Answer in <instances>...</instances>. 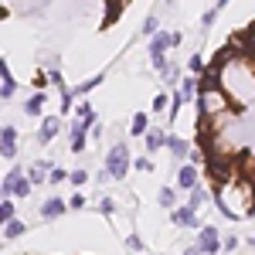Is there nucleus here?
Here are the masks:
<instances>
[{
    "label": "nucleus",
    "instance_id": "10",
    "mask_svg": "<svg viewBox=\"0 0 255 255\" xmlns=\"http://www.w3.org/2000/svg\"><path fill=\"white\" fill-rule=\"evenodd\" d=\"M41 215H44V218H58V215H65V201H61V197H51V201H44V204H41Z\"/></svg>",
    "mask_w": 255,
    "mask_h": 255
},
{
    "label": "nucleus",
    "instance_id": "1",
    "mask_svg": "<svg viewBox=\"0 0 255 255\" xmlns=\"http://www.w3.org/2000/svg\"><path fill=\"white\" fill-rule=\"evenodd\" d=\"M126 170H129V146H126V143H119V146L109 150V157H106V174L123 180Z\"/></svg>",
    "mask_w": 255,
    "mask_h": 255
},
{
    "label": "nucleus",
    "instance_id": "14",
    "mask_svg": "<svg viewBox=\"0 0 255 255\" xmlns=\"http://www.w3.org/2000/svg\"><path fill=\"white\" fill-rule=\"evenodd\" d=\"M79 123H85V126L96 123V109H92V102H82V106H79Z\"/></svg>",
    "mask_w": 255,
    "mask_h": 255
},
{
    "label": "nucleus",
    "instance_id": "30",
    "mask_svg": "<svg viewBox=\"0 0 255 255\" xmlns=\"http://www.w3.org/2000/svg\"><path fill=\"white\" fill-rule=\"evenodd\" d=\"M14 89H17V85H0V99H10V96H14Z\"/></svg>",
    "mask_w": 255,
    "mask_h": 255
},
{
    "label": "nucleus",
    "instance_id": "19",
    "mask_svg": "<svg viewBox=\"0 0 255 255\" xmlns=\"http://www.w3.org/2000/svg\"><path fill=\"white\" fill-rule=\"evenodd\" d=\"M24 228H27V225H24V221H17V218H14V221H10V225H7V228H3V235H7V238H20V235H24Z\"/></svg>",
    "mask_w": 255,
    "mask_h": 255
},
{
    "label": "nucleus",
    "instance_id": "6",
    "mask_svg": "<svg viewBox=\"0 0 255 255\" xmlns=\"http://www.w3.org/2000/svg\"><path fill=\"white\" fill-rule=\"evenodd\" d=\"M170 221H174V225H180V228H197V225H201V221H197V211H191V204H184V208H174Z\"/></svg>",
    "mask_w": 255,
    "mask_h": 255
},
{
    "label": "nucleus",
    "instance_id": "24",
    "mask_svg": "<svg viewBox=\"0 0 255 255\" xmlns=\"http://www.w3.org/2000/svg\"><path fill=\"white\" fill-rule=\"evenodd\" d=\"M68 180H72V184H85V180H89V170H72Z\"/></svg>",
    "mask_w": 255,
    "mask_h": 255
},
{
    "label": "nucleus",
    "instance_id": "9",
    "mask_svg": "<svg viewBox=\"0 0 255 255\" xmlns=\"http://www.w3.org/2000/svg\"><path fill=\"white\" fill-rule=\"evenodd\" d=\"M177 184H180V187H187V191H194V187H197V167H180Z\"/></svg>",
    "mask_w": 255,
    "mask_h": 255
},
{
    "label": "nucleus",
    "instance_id": "22",
    "mask_svg": "<svg viewBox=\"0 0 255 255\" xmlns=\"http://www.w3.org/2000/svg\"><path fill=\"white\" fill-rule=\"evenodd\" d=\"M143 34H146V38H157V17L143 20Z\"/></svg>",
    "mask_w": 255,
    "mask_h": 255
},
{
    "label": "nucleus",
    "instance_id": "15",
    "mask_svg": "<svg viewBox=\"0 0 255 255\" xmlns=\"http://www.w3.org/2000/svg\"><path fill=\"white\" fill-rule=\"evenodd\" d=\"M163 143H167V136H163L160 129H146V150H157Z\"/></svg>",
    "mask_w": 255,
    "mask_h": 255
},
{
    "label": "nucleus",
    "instance_id": "31",
    "mask_svg": "<svg viewBox=\"0 0 255 255\" xmlns=\"http://www.w3.org/2000/svg\"><path fill=\"white\" fill-rule=\"evenodd\" d=\"M136 170H153V163H150L146 157H139V160H136Z\"/></svg>",
    "mask_w": 255,
    "mask_h": 255
},
{
    "label": "nucleus",
    "instance_id": "5",
    "mask_svg": "<svg viewBox=\"0 0 255 255\" xmlns=\"http://www.w3.org/2000/svg\"><path fill=\"white\" fill-rule=\"evenodd\" d=\"M0 153L7 160L17 153V129H14V126H3V129H0Z\"/></svg>",
    "mask_w": 255,
    "mask_h": 255
},
{
    "label": "nucleus",
    "instance_id": "21",
    "mask_svg": "<svg viewBox=\"0 0 255 255\" xmlns=\"http://www.w3.org/2000/svg\"><path fill=\"white\" fill-rule=\"evenodd\" d=\"M160 204L163 208H174V187H160Z\"/></svg>",
    "mask_w": 255,
    "mask_h": 255
},
{
    "label": "nucleus",
    "instance_id": "27",
    "mask_svg": "<svg viewBox=\"0 0 255 255\" xmlns=\"http://www.w3.org/2000/svg\"><path fill=\"white\" fill-rule=\"evenodd\" d=\"M187 68H191V72H204V61H201V55H194V58H191V65H187Z\"/></svg>",
    "mask_w": 255,
    "mask_h": 255
},
{
    "label": "nucleus",
    "instance_id": "4",
    "mask_svg": "<svg viewBox=\"0 0 255 255\" xmlns=\"http://www.w3.org/2000/svg\"><path fill=\"white\" fill-rule=\"evenodd\" d=\"M197 249H201L204 255H215L218 249H221V238H218V232L211 228V225L201 228V235H197Z\"/></svg>",
    "mask_w": 255,
    "mask_h": 255
},
{
    "label": "nucleus",
    "instance_id": "3",
    "mask_svg": "<svg viewBox=\"0 0 255 255\" xmlns=\"http://www.w3.org/2000/svg\"><path fill=\"white\" fill-rule=\"evenodd\" d=\"M177 44H180V31H163L150 41V58H163L167 48H177Z\"/></svg>",
    "mask_w": 255,
    "mask_h": 255
},
{
    "label": "nucleus",
    "instance_id": "18",
    "mask_svg": "<svg viewBox=\"0 0 255 255\" xmlns=\"http://www.w3.org/2000/svg\"><path fill=\"white\" fill-rule=\"evenodd\" d=\"M129 129H133V136H143V133L150 129V126H146V113H136V116H133V126H129Z\"/></svg>",
    "mask_w": 255,
    "mask_h": 255
},
{
    "label": "nucleus",
    "instance_id": "25",
    "mask_svg": "<svg viewBox=\"0 0 255 255\" xmlns=\"http://www.w3.org/2000/svg\"><path fill=\"white\" fill-rule=\"evenodd\" d=\"M126 245H129V252H139V249H143V242H139L136 235H129V238H126Z\"/></svg>",
    "mask_w": 255,
    "mask_h": 255
},
{
    "label": "nucleus",
    "instance_id": "28",
    "mask_svg": "<svg viewBox=\"0 0 255 255\" xmlns=\"http://www.w3.org/2000/svg\"><path fill=\"white\" fill-rule=\"evenodd\" d=\"M72 109V92H61V113H68Z\"/></svg>",
    "mask_w": 255,
    "mask_h": 255
},
{
    "label": "nucleus",
    "instance_id": "12",
    "mask_svg": "<svg viewBox=\"0 0 255 255\" xmlns=\"http://www.w3.org/2000/svg\"><path fill=\"white\" fill-rule=\"evenodd\" d=\"M41 109H44V96H41V92H34V96L27 99V106H24V113H27V116H38Z\"/></svg>",
    "mask_w": 255,
    "mask_h": 255
},
{
    "label": "nucleus",
    "instance_id": "8",
    "mask_svg": "<svg viewBox=\"0 0 255 255\" xmlns=\"http://www.w3.org/2000/svg\"><path fill=\"white\" fill-rule=\"evenodd\" d=\"M48 167H51L48 160H38V163H31V170H27V180H31V187H34V184H41V180H48V174H51Z\"/></svg>",
    "mask_w": 255,
    "mask_h": 255
},
{
    "label": "nucleus",
    "instance_id": "13",
    "mask_svg": "<svg viewBox=\"0 0 255 255\" xmlns=\"http://www.w3.org/2000/svg\"><path fill=\"white\" fill-rule=\"evenodd\" d=\"M14 221V201H0V228H7Z\"/></svg>",
    "mask_w": 255,
    "mask_h": 255
},
{
    "label": "nucleus",
    "instance_id": "26",
    "mask_svg": "<svg viewBox=\"0 0 255 255\" xmlns=\"http://www.w3.org/2000/svg\"><path fill=\"white\" fill-rule=\"evenodd\" d=\"M153 109H170V99H167V96H157V99H153Z\"/></svg>",
    "mask_w": 255,
    "mask_h": 255
},
{
    "label": "nucleus",
    "instance_id": "11",
    "mask_svg": "<svg viewBox=\"0 0 255 255\" xmlns=\"http://www.w3.org/2000/svg\"><path fill=\"white\" fill-rule=\"evenodd\" d=\"M163 146H167L174 157H187V143H184L180 136H167V143H163Z\"/></svg>",
    "mask_w": 255,
    "mask_h": 255
},
{
    "label": "nucleus",
    "instance_id": "20",
    "mask_svg": "<svg viewBox=\"0 0 255 255\" xmlns=\"http://www.w3.org/2000/svg\"><path fill=\"white\" fill-rule=\"evenodd\" d=\"M99 82H102V75H92L89 82H82V85H75V92H79V96H85V92H92V89H96Z\"/></svg>",
    "mask_w": 255,
    "mask_h": 255
},
{
    "label": "nucleus",
    "instance_id": "17",
    "mask_svg": "<svg viewBox=\"0 0 255 255\" xmlns=\"http://www.w3.org/2000/svg\"><path fill=\"white\" fill-rule=\"evenodd\" d=\"M208 191H204V187H201V184H197L194 191H191V211H197V208H201V204H204V201H208Z\"/></svg>",
    "mask_w": 255,
    "mask_h": 255
},
{
    "label": "nucleus",
    "instance_id": "23",
    "mask_svg": "<svg viewBox=\"0 0 255 255\" xmlns=\"http://www.w3.org/2000/svg\"><path fill=\"white\" fill-rule=\"evenodd\" d=\"M119 14H123V3H109V7H106V24H109V20H116Z\"/></svg>",
    "mask_w": 255,
    "mask_h": 255
},
{
    "label": "nucleus",
    "instance_id": "29",
    "mask_svg": "<svg viewBox=\"0 0 255 255\" xmlns=\"http://www.w3.org/2000/svg\"><path fill=\"white\" fill-rule=\"evenodd\" d=\"M48 180H51V184H61V180H65V170H51Z\"/></svg>",
    "mask_w": 255,
    "mask_h": 255
},
{
    "label": "nucleus",
    "instance_id": "2",
    "mask_svg": "<svg viewBox=\"0 0 255 255\" xmlns=\"http://www.w3.org/2000/svg\"><path fill=\"white\" fill-rule=\"evenodd\" d=\"M197 113H201V119L228 113V99L221 96V89H218V92H201V96H197Z\"/></svg>",
    "mask_w": 255,
    "mask_h": 255
},
{
    "label": "nucleus",
    "instance_id": "7",
    "mask_svg": "<svg viewBox=\"0 0 255 255\" xmlns=\"http://www.w3.org/2000/svg\"><path fill=\"white\" fill-rule=\"evenodd\" d=\"M58 129H61V123L55 116H48L44 123H41V129H38V143H51V139L58 136Z\"/></svg>",
    "mask_w": 255,
    "mask_h": 255
},
{
    "label": "nucleus",
    "instance_id": "16",
    "mask_svg": "<svg viewBox=\"0 0 255 255\" xmlns=\"http://www.w3.org/2000/svg\"><path fill=\"white\" fill-rule=\"evenodd\" d=\"M177 96H180V102H184V99H194V96H197V82H194V79H184V82H180V92H177Z\"/></svg>",
    "mask_w": 255,
    "mask_h": 255
}]
</instances>
